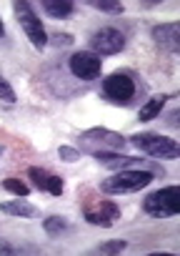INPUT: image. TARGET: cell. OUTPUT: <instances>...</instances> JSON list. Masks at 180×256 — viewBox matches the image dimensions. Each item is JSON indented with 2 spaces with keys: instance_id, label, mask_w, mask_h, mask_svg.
<instances>
[{
  "instance_id": "6da1fadb",
  "label": "cell",
  "mask_w": 180,
  "mask_h": 256,
  "mask_svg": "<svg viewBox=\"0 0 180 256\" xmlns=\"http://www.w3.org/2000/svg\"><path fill=\"white\" fill-rule=\"evenodd\" d=\"M145 90V83L128 68H120L100 80V93L113 106H138Z\"/></svg>"
},
{
  "instance_id": "7a4b0ae2",
  "label": "cell",
  "mask_w": 180,
  "mask_h": 256,
  "mask_svg": "<svg viewBox=\"0 0 180 256\" xmlns=\"http://www.w3.org/2000/svg\"><path fill=\"white\" fill-rule=\"evenodd\" d=\"M128 138L120 136L118 131H110V128H103V126H95V128H88V131L78 134V151L80 154H100V151H108V154H120V148H125Z\"/></svg>"
},
{
  "instance_id": "3957f363",
  "label": "cell",
  "mask_w": 180,
  "mask_h": 256,
  "mask_svg": "<svg viewBox=\"0 0 180 256\" xmlns=\"http://www.w3.org/2000/svg\"><path fill=\"white\" fill-rule=\"evenodd\" d=\"M128 141L135 148H140V154H145L150 158H163V161H178L180 158V144L170 136L145 131V134H133Z\"/></svg>"
},
{
  "instance_id": "277c9868",
  "label": "cell",
  "mask_w": 180,
  "mask_h": 256,
  "mask_svg": "<svg viewBox=\"0 0 180 256\" xmlns=\"http://www.w3.org/2000/svg\"><path fill=\"white\" fill-rule=\"evenodd\" d=\"M155 176L150 171H115L113 176L100 181V191L108 196H123V194H135L145 186H150Z\"/></svg>"
},
{
  "instance_id": "5b68a950",
  "label": "cell",
  "mask_w": 180,
  "mask_h": 256,
  "mask_svg": "<svg viewBox=\"0 0 180 256\" xmlns=\"http://www.w3.org/2000/svg\"><path fill=\"white\" fill-rule=\"evenodd\" d=\"M93 158L103 166V168H115V171H150L155 178L165 176V168L150 158H140V156H125V154H93Z\"/></svg>"
},
{
  "instance_id": "8992f818",
  "label": "cell",
  "mask_w": 180,
  "mask_h": 256,
  "mask_svg": "<svg viewBox=\"0 0 180 256\" xmlns=\"http://www.w3.org/2000/svg\"><path fill=\"white\" fill-rule=\"evenodd\" d=\"M13 13H15V20H18V26L23 28L25 38L30 40V46L38 48V50H43V48L48 46V33H45L43 20H40L38 13L33 10V6L28 3V0H15V3H13Z\"/></svg>"
},
{
  "instance_id": "52a82bcc",
  "label": "cell",
  "mask_w": 180,
  "mask_h": 256,
  "mask_svg": "<svg viewBox=\"0 0 180 256\" xmlns=\"http://www.w3.org/2000/svg\"><path fill=\"white\" fill-rule=\"evenodd\" d=\"M143 211L153 218H170L180 214V188L178 186H165L145 196Z\"/></svg>"
},
{
  "instance_id": "ba28073f",
  "label": "cell",
  "mask_w": 180,
  "mask_h": 256,
  "mask_svg": "<svg viewBox=\"0 0 180 256\" xmlns=\"http://www.w3.org/2000/svg\"><path fill=\"white\" fill-rule=\"evenodd\" d=\"M125 43H128V38H125V33H120L118 28H113V26H105V28H100V30H95L90 38H88V48H90V53H95V56H118V53H123L125 50Z\"/></svg>"
},
{
  "instance_id": "9c48e42d",
  "label": "cell",
  "mask_w": 180,
  "mask_h": 256,
  "mask_svg": "<svg viewBox=\"0 0 180 256\" xmlns=\"http://www.w3.org/2000/svg\"><path fill=\"white\" fill-rule=\"evenodd\" d=\"M68 70L75 78H80L85 83H93L103 76V58L90 53V50H78V53H73L68 58Z\"/></svg>"
},
{
  "instance_id": "30bf717a",
  "label": "cell",
  "mask_w": 180,
  "mask_h": 256,
  "mask_svg": "<svg viewBox=\"0 0 180 256\" xmlns=\"http://www.w3.org/2000/svg\"><path fill=\"white\" fill-rule=\"evenodd\" d=\"M28 178L33 181V186L38 188V191H45V194H50V196H63V178L58 176V174H50V171H45V168H40V166H30L28 168Z\"/></svg>"
},
{
  "instance_id": "8fae6325",
  "label": "cell",
  "mask_w": 180,
  "mask_h": 256,
  "mask_svg": "<svg viewBox=\"0 0 180 256\" xmlns=\"http://www.w3.org/2000/svg\"><path fill=\"white\" fill-rule=\"evenodd\" d=\"M150 36L163 50L180 53V26L178 23H158V26H153Z\"/></svg>"
},
{
  "instance_id": "7c38bea8",
  "label": "cell",
  "mask_w": 180,
  "mask_h": 256,
  "mask_svg": "<svg viewBox=\"0 0 180 256\" xmlns=\"http://www.w3.org/2000/svg\"><path fill=\"white\" fill-rule=\"evenodd\" d=\"M83 216H85V221H88V224L108 228V226H113V224L120 218V206H115L113 201H103L100 206H95V208H88Z\"/></svg>"
},
{
  "instance_id": "4fadbf2b",
  "label": "cell",
  "mask_w": 180,
  "mask_h": 256,
  "mask_svg": "<svg viewBox=\"0 0 180 256\" xmlns=\"http://www.w3.org/2000/svg\"><path fill=\"white\" fill-rule=\"evenodd\" d=\"M0 211L5 216H18V218H35L38 216V206L25 201V198H13V201H3Z\"/></svg>"
},
{
  "instance_id": "5bb4252c",
  "label": "cell",
  "mask_w": 180,
  "mask_h": 256,
  "mask_svg": "<svg viewBox=\"0 0 180 256\" xmlns=\"http://www.w3.org/2000/svg\"><path fill=\"white\" fill-rule=\"evenodd\" d=\"M40 8L55 20H68L75 16V3H70V0H43Z\"/></svg>"
},
{
  "instance_id": "9a60e30c",
  "label": "cell",
  "mask_w": 180,
  "mask_h": 256,
  "mask_svg": "<svg viewBox=\"0 0 180 256\" xmlns=\"http://www.w3.org/2000/svg\"><path fill=\"white\" fill-rule=\"evenodd\" d=\"M168 98H170V96L160 93V96H153L150 100H145V103L140 106V110H138V120H140V123H150V120H155V118L165 110Z\"/></svg>"
},
{
  "instance_id": "2e32d148",
  "label": "cell",
  "mask_w": 180,
  "mask_h": 256,
  "mask_svg": "<svg viewBox=\"0 0 180 256\" xmlns=\"http://www.w3.org/2000/svg\"><path fill=\"white\" fill-rule=\"evenodd\" d=\"M43 228H45V234L50 238H60V236H65L70 231V221L65 216H48L43 221Z\"/></svg>"
},
{
  "instance_id": "e0dca14e",
  "label": "cell",
  "mask_w": 180,
  "mask_h": 256,
  "mask_svg": "<svg viewBox=\"0 0 180 256\" xmlns=\"http://www.w3.org/2000/svg\"><path fill=\"white\" fill-rule=\"evenodd\" d=\"M88 6L98 13H105V16H123L125 6L120 0H88Z\"/></svg>"
},
{
  "instance_id": "ac0fdd59",
  "label": "cell",
  "mask_w": 180,
  "mask_h": 256,
  "mask_svg": "<svg viewBox=\"0 0 180 256\" xmlns=\"http://www.w3.org/2000/svg\"><path fill=\"white\" fill-rule=\"evenodd\" d=\"M128 248V241L125 238H110V241H103L93 248V254H103V256H118Z\"/></svg>"
},
{
  "instance_id": "d6986e66",
  "label": "cell",
  "mask_w": 180,
  "mask_h": 256,
  "mask_svg": "<svg viewBox=\"0 0 180 256\" xmlns=\"http://www.w3.org/2000/svg\"><path fill=\"white\" fill-rule=\"evenodd\" d=\"M3 188L10 191V194H15L18 198H25V196L30 194V188H28L20 178H5V181H3Z\"/></svg>"
},
{
  "instance_id": "ffe728a7",
  "label": "cell",
  "mask_w": 180,
  "mask_h": 256,
  "mask_svg": "<svg viewBox=\"0 0 180 256\" xmlns=\"http://www.w3.org/2000/svg\"><path fill=\"white\" fill-rule=\"evenodd\" d=\"M48 43H50L53 48H70V46L75 43V38L68 36V33H55V36H48Z\"/></svg>"
},
{
  "instance_id": "44dd1931",
  "label": "cell",
  "mask_w": 180,
  "mask_h": 256,
  "mask_svg": "<svg viewBox=\"0 0 180 256\" xmlns=\"http://www.w3.org/2000/svg\"><path fill=\"white\" fill-rule=\"evenodd\" d=\"M58 156H60V161H65V164H75V161H80V151L78 148H73V146H60L58 148Z\"/></svg>"
},
{
  "instance_id": "7402d4cb",
  "label": "cell",
  "mask_w": 180,
  "mask_h": 256,
  "mask_svg": "<svg viewBox=\"0 0 180 256\" xmlns=\"http://www.w3.org/2000/svg\"><path fill=\"white\" fill-rule=\"evenodd\" d=\"M0 100H5V103H15V90H13V86L0 76Z\"/></svg>"
},
{
  "instance_id": "603a6c76",
  "label": "cell",
  "mask_w": 180,
  "mask_h": 256,
  "mask_svg": "<svg viewBox=\"0 0 180 256\" xmlns=\"http://www.w3.org/2000/svg\"><path fill=\"white\" fill-rule=\"evenodd\" d=\"M0 254H15V248H13V244H8V241H3V238H0Z\"/></svg>"
},
{
  "instance_id": "cb8c5ba5",
  "label": "cell",
  "mask_w": 180,
  "mask_h": 256,
  "mask_svg": "<svg viewBox=\"0 0 180 256\" xmlns=\"http://www.w3.org/2000/svg\"><path fill=\"white\" fill-rule=\"evenodd\" d=\"M160 6V0H148V3H140L143 10H150V8H158Z\"/></svg>"
},
{
  "instance_id": "d4e9b609",
  "label": "cell",
  "mask_w": 180,
  "mask_h": 256,
  "mask_svg": "<svg viewBox=\"0 0 180 256\" xmlns=\"http://www.w3.org/2000/svg\"><path fill=\"white\" fill-rule=\"evenodd\" d=\"M5 36V26H3V18H0V38Z\"/></svg>"
},
{
  "instance_id": "484cf974",
  "label": "cell",
  "mask_w": 180,
  "mask_h": 256,
  "mask_svg": "<svg viewBox=\"0 0 180 256\" xmlns=\"http://www.w3.org/2000/svg\"><path fill=\"white\" fill-rule=\"evenodd\" d=\"M3 151H5V148H3V146H0V156H3Z\"/></svg>"
}]
</instances>
